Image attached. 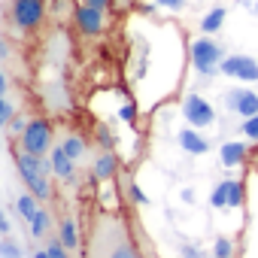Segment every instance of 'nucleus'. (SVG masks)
Masks as SVG:
<instances>
[{
  "instance_id": "1",
  "label": "nucleus",
  "mask_w": 258,
  "mask_h": 258,
  "mask_svg": "<svg viewBox=\"0 0 258 258\" xmlns=\"http://www.w3.org/2000/svg\"><path fill=\"white\" fill-rule=\"evenodd\" d=\"M82 258H146L124 213L97 210L85 225Z\"/></svg>"
},
{
  "instance_id": "2",
  "label": "nucleus",
  "mask_w": 258,
  "mask_h": 258,
  "mask_svg": "<svg viewBox=\"0 0 258 258\" xmlns=\"http://www.w3.org/2000/svg\"><path fill=\"white\" fill-rule=\"evenodd\" d=\"M13 158H16L19 176H22V182L28 185V191H31L40 204L52 201V195H55V185H52V176H55L52 161H49V158H37V155H31V152H25V149H16V146H13Z\"/></svg>"
},
{
  "instance_id": "3",
  "label": "nucleus",
  "mask_w": 258,
  "mask_h": 258,
  "mask_svg": "<svg viewBox=\"0 0 258 258\" xmlns=\"http://www.w3.org/2000/svg\"><path fill=\"white\" fill-rule=\"evenodd\" d=\"M16 149H25L37 158H49L55 149V127L49 118H31V124L25 127V134L19 143H13Z\"/></svg>"
},
{
  "instance_id": "4",
  "label": "nucleus",
  "mask_w": 258,
  "mask_h": 258,
  "mask_svg": "<svg viewBox=\"0 0 258 258\" xmlns=\"http://www.w3.org/2000/svg\"><path fill=\"white\" fill-rule=\"evenodd\" d=\"M46 19V0H10L7 4V22L22 31V34H34Z\"/></svg>"
},
{
  "instance_id": "5",
  "label": "nucleus",
  "mask_w": 258,
  "mask_h": 258,
  "mask_svg": "<svg viewBox=\"0 0 258 258\" xmlns=\"http://www.w3.org/2000/svg\"><path fill=\"white\" fill-rule=\"evenodd\" d=\"M188 61H191V67L201 73V76H213L216 70H222V61H225V49L213 40V37H198V40H191V46H188Z\"/></svg>"
},
{
  "instance_id": "6",
  "label": "nucleus",
  "mask_w": 258,
  "mask_h": 258,
  "mask_svg": "<svg viewBox=\"0 0 258 258\" xmlns=\"http://www.w3.org/2000/svg\"><path fill=\"white\" fill-rule=\"evenodd\" d=\"M73 19H76V28H79L85 37H100V34L106 31V10H100V7L79 4L76 13H73Z\"/></svg>"
},
{
  "instance_id": "7",
  "label": "nucleus",
  "mask_w": 258,
  "mask_h": 258,
  "mask_svg": "<svg viewBox=\"0 0 258 258\" xmlns=\"http://www.w3.org/2000/svg\"><path fill=\"white\" fill-rule=\"evenodd\" d=\"M182 115H185V121H188L191 127H210V124L216 121L213 103H207L201 94H185V100H182Z\"/></svg>"
},
{
  "instance_id": "8",
  "label": "nucleus",
  "mask_w": 258,
  "mask_h": 258,
  "mask_svg": "<svg viewBox=\"0 0 258 258\" xmlns=\"http://www.w3.org/2000/svg\"><path fill=\"white\" fill-rule=\"evenodd\" d=\"M222 73L231 79H243V82H258V61L249 55H228L222 61Z\"/></svg>"
},
{
  "instance_id": "9",
  "label": "nucleus",
  "mask_w": 258,
  "mask_h": 258,
  "mask_svg": "<svg viewBox=\"0 0 258 258\" xmlns=\"http://www.w3.org/2000/svg\"><path fill=\"white\" fill-rule=\"evenodd\" d=\"M225 106L231 112H237L240 118H252V115H258V94L249 88H231L225 94Z\"/></svg>"
},
{
  "instance_id": "10",
  "label": "nucleus",
  "mask_w": 258,
  "mask_h": 258,
  "mask_svg": "<svg viewBox=\"0 0 258 258\" xmlns=\"http://www.w3.org/2000/svg\"><path fill=\"white\" fill-rule=\"evenodd\" d=\"M49 161H52V170H55V179H58V182H64V185H76V161H73L58 143H55Z\"/></svg>"
},
{
  "instance_id": "11",
  "label": "nucleus",
  "mask_w": 258,
  "mask_h": 258,
  "mask_svg": "<svg viewBox=\"0 0 258 258\" xmlns=\"http://www.w3.org/2000/svg\"><path fill=\"white\" fill-rule=\"evenodd\" d=\"M118 170V158L112 155V149H100L91 161V182H103V179H112Z\"/></svg>"
},
{
  "instance_id": "12",
  "label": "nucleus",
  "mask_w": 258,
  "mask_h": 258,
  "mask_svg": "<svg viewBox=\"0 0 258 258\" xmlns=\"http://www.w3.org/2000/svg\"><path fill=\"white\" fill-rule=\"evenodd\" d=\"M58 146H61V149L76 161V164L88 155V143H85V137H82V134H76V131H64V134H61V140H58Z\"/></svg>"
},
{
  "instance_id": "13",
  "label": "nucleus",
  "mask_w": 258,
  "mask_h": 258,
  "mask_svg": "<svg viewBox=\"0 0 258 258\" xmlns=\"http://www.w3.org/2000/svg\"><path fill=\"white\" fill-rule=\"evenodd\" d=\"M219 158H222L225 167H240V164L249 158V146H246L243 140H231V143H225V146L219 149Z\"/></svg>"
},
{
  "instance_id": "14",
  "label": "nucleus",
  "mask_w": 258,
  "mask_h": 258,
  "mask_svg": "<svg viewBox=\"0 0 258 258\" xmlns=\"http://www.w3.org/2000/svg\"><path fill=\"white\" fill-rule=\"evenodd\" d=\"M176 140H179V146H182L188 155H204V152H210V143L198 134V127H182Z\"/></svg>"
},
{
  "instance_id": "15",
  "label": "nucleus",
  "mask_w": 258,
  "mask_h": 258,
  "mask_svg": "<svg viewBox=\"0 0 258 258\" xmlns=\"http://www.w3.org/2000/svg\"><path fill=\"white\" fill-rule=\"evenodd\" d=\"M58 240L70 249V252H76V249H82V237H79V228H76V222L70 219V216H64L61 222H58Z\"/></svg>"
},
{
  "instance_id": "16",
  "label": "nucleus",
  "mask_w": 258,
  "mask_h": 258,
  "mask_svg": "<svg viewBox=\"0 0 258 258\" xmlns=\"http://www.w3.org/2000/svg\"><path fill=\"white\" fill-rule=\"evenodd\" d=\"M225 16H228V10H225V7H213V10L201 19V31H204L207 37L219 34V31H222V25H225Z\"/></svg>"
},
{
  "instance_id": "17",
  "label": "nucleus",
  "mask_w": 258,
  "mask_h": 258,
  "mask_svg": "<svg viewBox=\"0 0 258 258\" xmlns=\"http://www.w3.org/2000/svg\"><path fill=\"white\" fill-rule=\"evenodd\" d=\"M16 210H19V216H22L25 222H31V219H34V216H37V213L43 210V204H40V201H37V198L31 195V191H25V195H22V198L16 201Z\"/></svg>"
},
{
  "instance_id": "18",
  "label": "nucleus",
  "mask_w": 258,
  "mask_h": 258,
  "mask_svg": "<svg viewBox=\"0 0 258 258\" xmlns=\"http://www.w3.org/2000/svg\"><path fill=\"white\" fill-rule=\"evenodd\" d=\"M28 225H31V237H34V240H43V237L49 234V228H52V216H49V210L43 207V210L28 222Z\"/></svg>"
},
{
  "instance_id": "19",
  "label": "nucleus",
  "mask_w": 258,
  "mask_h": 258,
  "mask_svg": "<svg viewBox=\"0 0 258 258\" xmlns=\"http://www.w3.org/2000/svg\"><path fill=\"white\" fill-rule=\"evenodd\" d=\"M28 124H31V118H28L25 112H19V115L7 124V137H10V143H19V140H22V134H25Z\"/></svg>"
},
{
  "instance_id": "20",
  "label": "nucleus",
  "mask_w": 258,
  "mask_h": 258,
  "mask_svg": "<svg viewBox=\"0 0 258 258\" xmlns=\"http://www.w3.org/2000/svg\"><path fill=\"white\" fill-rule=\"evenodd\" d=\"M228 191H231V179H222V182L213 188V195H210V204H213L216 210L228 207Z\"/></svg>"
},
{
  "instance_id": "21",
  "label": "nucleus",
  "mask_w": 258,
  "mask_h": 258,
  "mask_svg": "<svg viewBox=\"0 0 258 258\" xmlns=\"http://www.w3.org/2000/svg\"><path fill=\"white\" fill-rule=\"evenodd\" d=\"M240 131H243V137H246V140L258 143V115H252V118H243V121H240Z\"/></svg>"
},
{
  "instance_id": "22",
  "label": "nucleus",
  "mask_w": 258,
  "mask_h": 258,
  "mask_svg": "<svg viewBox=\"0 0 258 258\" xmlns=\"http://www.w3.org/2000/svg\"><path fill=\"white\" fill-rule=\"evenodd\" d=\"M13 118H16V106H13V100H10V97L4 94V100H0V124L7 127V124H10Z\"/></svg>"
},
{
  "instance_id": "23",
  "label": "nucleus",
  "mask_w": 258,
  "mask_h": 258,
  "mask_svg": "<svg viewBox=\"0 0 258 258\" xmlns=\"http://www.w3.org/2000/svg\"><path fill=\"white\" fill-rule=\"evenodd\" d=\"M228 207H243V182L231 179V191H228Z\"/></svg>"
},
{
  "instance_id": "24",
  "label": "nucleus",
  "mask_w": 258,
  "mask_h": 258,
  "mask_svg": "<svg viewBox=\"0 0 258 258\" xmlns=\"http://www.w3.org/2000/svg\"><path fill=\"white\" fill-rule=\"evenodd\" d=\"M213 252H216V258H234V246H231V240H228V237H216Z\"/></svg>"
},
{
  "instance_id": "25",
  "label": "nucleus",
  "mask_w": 258,
  "mask_h": 258,
  "mask_svg": "<svg viewBox=\"0 0 258 258\" xmlns=\"http://www.w3.org/2000/svg\"><path fill=\"white\" fill-rule=\"evenodd\" d=\"M0 258H22V249L10 237H4V240H0Z\"/></svg>"
},
{
  "instance_id": "26",
  "label": "nucleus",
  "mask_w": 258,
  "mask_h": 258,
  "mask_svg": "<svg viewBox=\"0 0 258 258\" xmlns=\"http://www.w3.org/2000/svg\"><path fill=\"white\" fill-rule=\"evenodd\" d=\"M46 249H49V255H52V258H70V249H67L61 240H49V243H46Z\"/></svg>"
},
{
  "instance_id": "27",
  "label": "nucleus",
  "mask_w": 258,
  "mask_h": 258,
  "mask_svg": "<svg viewBox=\"0 0 258 258\" xmlns=\"http://www.w3.org/2000/svg\"><path fill=\"white\" fill-rule=\"evenodd\" d=\"M127 198H131V204H137V207H143V204H149V198L143 195V188H140V185H134V182H131V185H127Z\"/></svg>"
},
{
  "instance_id": "28",
  "label": "nucleus",
  "mask_w": 258,
  "mask_h": 258,
  "mask_svg": "<svg viewBox=\"0 0 258 258\" xmlns=\"http://www.w3.org/2000/svg\"><path fill=\"white\" fill-rule=\"evenodd\" d=\"M158 7H164V10H170V13H182L185 10V0H155Z\"/></svg>"
},
{
  "instance_id": "29",
  "label": "nucleus",
  "mask_w": 258,
  "mask_h": 258,
  "mask_svg": "<svg viewBox=\"0 0 258 258\" xmlns=\"http://www.w3.org/2000/svg\"><path fill=\"white\" fill-rule=\"evenodd\" d=\"M118 115H121L127 124H134V118H137V106H134V103H124V106L118 109Z\"/></svg>"
},
{
  "instance_id": "30",
  "label": "nucleus",
  "mask_w": 258,
  "mask_h": 258,
  "mask_svg": "<svg viewBox=\"0 0 258 258\" xmlns=\"http://www.w3.org/2000/svg\"><path fill=\"white\" fill-rule=\"evenodd\" d=\"M97 134H100L103 149H112V137H109V131H106V124H97Z\"/></svg>"
},
{
  "instance_id": "31",
  "label": "nucleus",
  "mask_w": 258,
  "mask_h": 258,
  "mask_svg": "<svg viewBox=\"0 0 258 258\" xmlns=\"http://www.w3.org/2000/svg\"><path fill=\"white\" fill-rule=\"evenodd\" d=\"M182 255H185V258H204L198 246H185V249H182Z\"/></svg>"
},
{
  "instance_id": "32",
  "label": "nucleus",
  "mask_w": 258,
  "mask_h": 258,
  "mask_svg": "<svg viewBox=\"0 0 258 258\" xmlns=\"http://www.w3.org/2000/svg\"><path fill=\"white\" fill-rule=\"evenodd\" d=\"M85 4H91V7H100V10H106L109 4H115V0H85Z\"/></svg>"
},
{
  "instance_id": "33",
  "label": "nucleus",
  "mask_w": 258,
  "mask_h": 258,
  "mask_svg": "<svg viewBox=\"0 0 258 258\" xmlns=\"http://www.w3.org/2000/svg\"><path fill=\"white\" fill-rule=\"evenodd\" d=\"M34 258H52V255H49V249L43 246V249H37V252H34Z\"/></svg>"
}]
</instances>
